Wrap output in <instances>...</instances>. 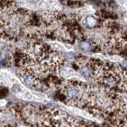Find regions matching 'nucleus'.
I'll use <instances>...</instances> for the list:
<instances>
[{
  "label": "nucleus",
  "instance_id": "1",
  "mask_svg": "<svg viewBox=\"0 0 127 127\" xmlns=\"http://www.w3.org/2000/svg\"><path fill=\"white\" fill-rule=\"evenodd\" d=\"M18 82H20L18 78L14 76L10 71L4 69H0V84L10 88L14 84Z\"/></svg>",
  "mask_w": 127,
  "mask_h": 127
},
{
  "label": "nucleus",
  "instance_id": "2",
  "mask_svg": "<svg viewBox=\"0 0 127 127\" xmlns=\"http://www.w3.org/2000/svg\"><path fill=\"white\" fill-rule=\"evenodd\" d=\"M58 68H59V74H60V75H62V77H64L66 79H70L78 75L76 71L70 68V67L59 66Z\"/></svg>",
  "mask_w": 127,
  "mask_h": 127
},
{
  "label": "nucleus",
  "instance_id": "3",
  "mask_svg": "<svg viewBox=\"0 0 127 127\" xmlns=\"http://www.w3.org/2000/svg\"><path fill=\"white\" fill-rule=\"evenodd\" d=\"M50 45L52 49L58 51H72L73 49L72 46H70L68 45H65V44H62L59 42H56V41L51 42Z\"/></svg>",
  "mask_w": 127,
  "mask_h": 127
},
{
  "label": "nucleus",
  "instance_id": "4",
  "mask_svg": "<svg viewBox=\"0 0 127 127\" xmlns=\"http://www.w3.org/2000/svg\"><path fill=\"white\" fill-rule=\"evenodd\" d=\"M86 21H87V23H88V25L90 26H94L95 24H96V20H95L94 18L92 17H89V18H87L86 19Z\"/></svg>",
  "mask_w": 127,
  "mask_h": 127
},
{
  "label": "nucleus",
  "instance_id": "5",
  "mask_svg": "<svg viewBox=\"0 0 127 127\" xmlns=\"http://www.w3.org/2000/svg\"><path fill=\"white\" fill-rule=\"evenodd\" d=\"M118 2V3H120L122 6L126 7V9H127V1H121V2Z\"/></svg>",
  "mask_w": 127,
  "mask_h": 127
},
{
  "label": "nucleus",
  "instance_id": "6",
  "mask_svg": "<svg viewBox=\"0 0 127 127\" xmlns=\"http://www.w3.org/2000/svg\"><path fill=\"white\" fill-rule=\"evenodd\" d=\"M6 105V100H0V107H2Z\"/></svg>",
  "mask_w": 127,
  "mask_h": 127
},
{
  "label": "nucleus",
  "instance_id": "7",
  "mask_svg": "<svg viewBox=\"0 0 127 127\" xmlns=\"http://www.w3.org/2000/svg\"><path fill=\"white\" fill-rule=\"evenodd\" d=\"M122 67H124V68L127 69V61H124L122 62Z\"/></svg>",
  "mask_w": 127,
  "mask_h": 127
},
{
  "label": "nucleus",
  "instance_id": "8",
  "mask_svg": "<svg viewBox=\"0 0 127 127\" xmlns=\"http://www.w3.org/2000/svg\"><path fill=\"white\" fill-rule=\"evenodd\" d=\"M125 21H126V23H127V18H126V19H125Z\"/></svg>",
  "mask_w": 127,
  "mask_h": 127
},
{
  "label": "nucleus",
  "instance_id": "9",
  "mask_svg": "<svg viewBox=\"0 0 127 127\" xmlns=\"http://www.w3.org/2000/svg\"><path fill=\"white\" fill-rule=\"evenodd\" d=\"M126 112H127V109H126Z\"/></svg>",
  "mask_w": 127,
  "mask_h": 127
}]
</instances>
